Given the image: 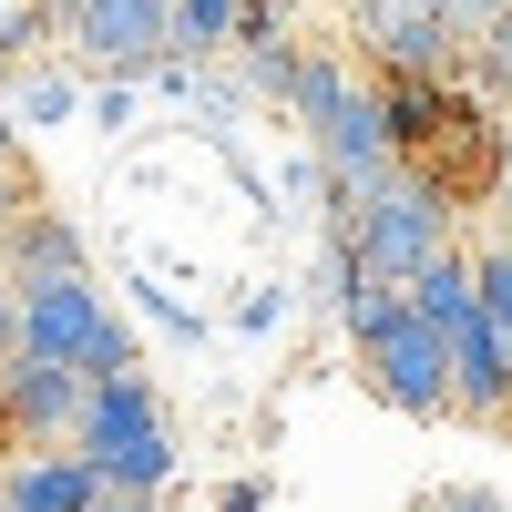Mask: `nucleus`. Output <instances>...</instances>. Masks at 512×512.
I'll use <instances>...</instances> for the list:
<instances>
[{"label":"nucleus","mask_w":512,"mask_h":512,"mask_svg":"<svg viewBox=\"0 0 512 512\" xmlns=\"http://www.w3.org/2000/svg\"><path fill=\"white\" fill-rule=\"evenodd\" d=\"M21 205H31V175H21V144H11V154H0V226H11Z\"/></svg>","instance_id":"nucleus-15"},{"label":"nucleus","mask_w":512,"mask_h":512,"mask_svg":"<svg viewBox=\"0 0 512 512\" xmlns=\"http://www.w3.org/2000/svg\"><path fill=\"white\" fill-rule=\"evenodd\" d=\"M93 512H164V492H144V482H103Z\"/></svg>","instance_id":"nucleus-14"},{"label":"nucleus","mask_w":512,"mask_h":512,"mask_svg":"<svg viewBox=\"0 0 512 512\" xmlns=\"http://www.w3.org/2000/svg\"><path fill=\"white\" fill-rule=\"evenodd\" d=\"M441 512H502V492H482V482H461V492H441Z\"/></svg>","instance_id":"nucleus-20"},{"label":"nucleus","mask_w":512,"mask_h":512,"mask_svg":"<svg viewBox=\"0 0 512 512\" xmlns=\"http://www.w3.org/2000/svg\"><path fill=\"white\" fill-rule=\"evenodd\" d=\"M0 512H11V502H0Z\"/></svg>","instance_id":"nucleus-25"},{"label":"nucleus","mask_w":512,"mask_h":512,"mask_svg":"<svg viewBox=\"0 0 512 512\" xmlns=\"http://www.w3.org/2000/svg\"><path fill=\"white\" fill-rule=\"evenodd\" d=\"M11 144H21V123H11V103H0V154H11Z\"/></svg>","instance_id":"nucleus-22"},{"label":"nucleus","mask_w":512,"mask_h":512,"mask_svg":"<svg viewBox=\"0 0 512 512\" xmlns=\"http://www.w3.org/2000/svg\"><path fill=\"white\" fill-rule=\"evenodd\" d=\"M21 349L62 359V369H82V379H123V369H144L134 328L103 308L93 267H82V277H31V287H21Z\"/></svg>","instance_id":"nucleus-3"},{"label":"nucleus","mask_w":512,"mask_h":512,"mask_svg":"<svg viewBox=\"0 0 512 512\" xmlns=\"http://www.w3.org/2000/svg\"><path fill=\"white\" fill-rule=\"evenodd\" d=\"M72 451L93 461L103 482H144V492H164V482H175V420H164L154 379H144V369H123V379H82Z\"/></svg>","instance_id":"nucleus-2"},{"label":"nucleus","mask_w":512,"mask_h":512,"mask_svg":"<svg viewBox=\"0 0 512 512\" xmlns=\"http://www.w3.org/2000/svg\"><path fill=\"white\" fill-rule=\"evenodd\" d=\"M72 410H82V369L41 359V349H11V359H0V431H21V441H72Z\"/></svg>","instance_id":"nucleus-8"},{"label":"nucleus","mask_w":512,"mask_h":512,"mask_svg":"<svg viewBox=\"0 0 512 512\" xmlns=\"http://www.w3.org/2000/svg\"><path fill=\"white\" fill-rule=\"evenodd\" d=\"M492 205H502V236H512V144L492 154Z\"/></svg>","instance_id":"nucleus-21"},{"label":"nucleus","mask_w":512,"mask_h":512,"mask_svg":"<svg viewBox=\"0 0 512 512\" xmlns=\"http://www.w3.org/2000/svg\"><path fill=\"white\" fill-rule=\"evenodd\" d=\"M431 11H451V0H431Z\"/></svg>","instance_id":"nucleus-23"},{"label":"nucleus","mask_w":512,"mask_h":512,"mask_svg":"<svg viewBox=\"0 0 512 512\" xmlns=\"http://www.w3.org/2000/svg\"><path fill=\"white\" fill-rule=\"evenodd\" d=\"M277 318H287V297H267V287L236 297V328H277Z\"/></svg>","instance_id":"nucleus-17"},{"label":"nucleus","mask_w":512,"mask_h":512,"mask_svg":"<svg viewBox=\"0 0 512 512\" xmlns=\"http://www.w3.org/2000/svg\"><path fill=\"white\" fill-rule=\"evenodd\" d=\"M0 103H11V123H72V113H82V82H72V72H11V93H0Z\"/></svg>","instance_id":"nucleus-11"},{"label":"nucleus","mask_w":512,"mask_h":512,"mask_svg":"<svg viewBox=\"0 0 512 512\" xmlns=\"http://www.w3.org/2000/svg\"><path fill=\"white\" fill-rule=\"evenodd\" d=\"M216 512H267V482H226V492H216Z\"/></svg>","instance_id":"nucleus-19"},{"label":"nucleus","mask_w":512,"mask_h":512,"mask_svg":"<svg viewBox=\"0 0 512 512\" xmlns=\"http://www.w3.org/2000/svg\"><path fill=\"white\" fill-rule=\"evenodd\" d=\"M144 318H164L175 338H205V318H195V308H175V297H164V287H144Z\"/></svg>","instance_id":"nucleus-16"},{"label":"nucleus","mask_w":512,"mask_h":512,"mask_svg":"<svg viewBox=\"0 0 512 512\" xmlns=\"http://www.w3.org/2000/svg\"><path fill=\"white\" fill-rule=\"evenodd\" d=\"M338 11H349V0H338Z\"/></svg>","instance_id":"nucleus-24"},{"label":"nucleus","mask_w":512,"mask_h":512,"mask_svg":"<svg viewBox=\"0 0 512 512\" xmlns=\"http://www.w3.org/2000/svg\"><path fill=\"white\" fill-rule=\"evenodd\" d=\"M349 93H359L349 52H328V41H297V62H287V93H277V103H287L297 123H328V113L349 103Z\"/></svg>","instance_id":"nucleus-10"},{"label":"nucleus","mask_w":512,"mask_h":512,"mask_svg":"<svg viewBox=\"0 0 512 512\" xmlns=\"http://www.w3.org/2000/svg\"><path fill=\"white\" fill-rule=\"evenodd\" d=\"M82 267H93V256H82V226L52 216L41 195L0 226V277H11V287H31V277H82Z\"/></svg>","instance_id":"nucleus-9"},{"label":"nucleus","mask_w":512,"mask_h":512,"mask_svg":"<svg viewBox=\"0 0 512 512\" xmlns=\"http://www.w3.org/2000/svg\"><path fill=\"white\" fill-rule=\"evenodd\" d=\"M52 41L82 72H154L175 52V0H52Z\"/></svg>","instance_id":"nucleus-4"},{"label":"nucleus","mask_w":512,"mask_h":512,"mask_svg":"<svg viewBox=\"0 0 512 512\" xmlns=\"http://www.w3.org/2000/svg\"><path fill=\"white\" fill-rule=\"evenodd\" d=\"M441 359H451V420L512 431V328L482 308V297L441 318Z\"/></svg>","instance_id":"nucleus-6"},{"label":"nucleus","mask_w":512,"mask_h":512,"mask_svg":"<svg viewBox=\"0 0 512 512\" xmlns=\"http://www.w3.org/2000/svg\"><path fill=\"white\" fill-rule=\"evenodd\" d=\"M472 62H482V82H492V93H512V0L492 11V31L472 41Z\"/></svg>","instance_id":"nucleus-13"},{"label":"nucleus","mask_w":512,"mask_h":512,"mask_svg":"<svg viewBox=\"0 0 512 512\" xmlns=\"http://www.w3.org/2000/svg\"><path fill=\"white\" fill-rule=\"evenodd\" d=\"M359 379L390 410H410V420H451V359H441V328L420 308H400L390 328L359 338Z\"/></svg>","instance_id":"nucleus-5"},{"label":"nucleus","mask_w":512,"mask_h":512,"mask_svg":"<svg viewBox=\"0 0 512 512\" xmlns=\"http://www.w3.org/2000/svg\"><path fill=\"white\" fill-rule=\"evenodd\" d=\"M11 349H21V287L0 277V359H11Z\"/></svg>","instance_id":"nucleus-18"},{"label":"nucleus","mask_w":512,"mask_h":512,"mask_svg":"<svg viewBox=\"0 0 512 512\" xmlns=\"http://www.w3.org/2000/svg\"><path fill=\"white\" fill-rule=\"evenodd\" d=\"M236 11H246V0H175V52L185 62H216L236 41Z\"/></svg>","instance_id":"nucleus-12"},{"label":"nucleus","mask_w":512,"mask_h":512,"mask_svg":"<svg viewBox=\"0 0 512 512\" xmlns=\"http://www.w3.org/2000/svg\"><path fill=\"white\" fill-rule=\"evenodd\" d=\"M451 216H461V205H451V185L431 175V164H390V175L349 205V226H338V236H349V256H359L369 277H400V287H410L441 246H461Z\"/></svg>","instance_id":"nucleus-1"},{"label":"nucleus","mask_w":512,"mask_h":512,"mask_svg":"<svg viewBox=\"0 0 512 512\" xmlns=\"http://www.w3.org/2000/svg\"><path fill=\"white\" fill-rule=\"evenodd\" d=\"M349 41L379 72H451L461 62V41L431 0H349Z\"/></svg>","instance_id":"nucleus-7"}]
</instances>
